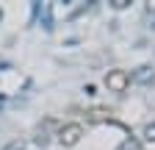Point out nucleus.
<instances>
[{"mask_svg":"<svg viewBox=\"0 0 155 150\" xmlns=\"http://www.w3.org/2000/svg\"><path fill=\"white\" fill-rule=\"evenodd\" d=\"M105 86H108V92H116V95L127 92V86H130V72L127 70H108L105 72Z\"/></svg>","mask_w":155,"mask_h":150,"instance_id":"f257e3e1","label":"nucleus"},{"mask_svg":"<svg viewBox=\"0 0 155 150\" xmlns=\"http://www.w3.org/2000/svg\"><path fill=\"white\" fill-rule=\"evenodd\" d=\"M81 139H83V125H78V122H67L61 131H58V142H61L64 147H75Z\"/></svg>","mask_w":155,"mask_h":150,"instance_id":"f03ea898","label":"nucleus"},{"mask_svg":"<svg viewBox=\"0 0 155 150\" xmlns=\"http://www.w3.org/2000/svg\"><path fill=\"white\" fill-rule=\"evenodd\" d=\"M133 81H139V84H152L155 81V70L152 67H139V70H136V75H133Z\"/></svg>","mask_w":155,"mask_h":150,"instance_id":"7ed1b4c3","label":"nucleus"},{"mask_svg":"<svg viewBox=\"0 0 155 150\" xmlns=\"http://www.w3.org/2000/svg\"><path fill=\"white\" fill-rule=\"evenodd\" d=\"M108 114H111L108 108H91L86 117H89V122H105V120H108Z\"/></svg>","mask_w":155,"mask_h":150,"instance_id":"20e7f679","label":"nucleus"},{"mask_svg":"<svg viewBox=\"0 0 155 150\" xmlns=\"http://www.w3.org/2000/svg\"><path fill=\"white\" fill-rule=\"evenodd\" d=\"M3 150H25V142L22 139H11L8 145H3Z\"/></svg>","mask_w":155,"mask_h":150,"instance_id":"39448f33","label":"nucleus"},{"mask_svg":"<svg viewBox=\"0 0 155 150\" xmlns=\"http://www.w3.org/2000/svg\"><path fill=\"white\" fill-rule=\"evenodd\" d=\"M144 139H147V142H155V122H150V125L144 128Z\"/></svg>","mask_w":155,"mask_h":150,"instance_id":"423d86ee","label":"nucleus"},{"mask_svg":"<svg viewBox=\"0 0 155 150\" xmlns=\"http://www.w3.org/2000/svg\"><path fill=\"white\" fill-rule=\"evenodd\" d=\"M127 3H130V0H111L114 9H127Z\"/></svg>","mask_w":155,"mask_h":150,"instance_id":"0eeeda50","label":"nucleus"},{"mask_svg":"<svg viewBox=\"0 0 155 150\" xmlns=\"http://www.w3.org/2000/svg\"><path fill=\"white\" fill-rule=\"evenodd\" d=\"M147 11H155V0H150V3H147Z\"/></svg>","mask_w":155,"mask_h":150,"instance_id":"6e6552de","label":"nucleus"}]
</instances>
